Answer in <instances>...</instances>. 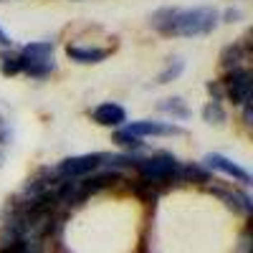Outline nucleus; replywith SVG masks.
Returning a JSON list of instances; mask_svg holds the SVG:
<instances>
[{"label":"nucleus","instance_id":"2","mask_svg":"<svg viewBox=\"0 0 253 253\" xmlns=\"http://www.w3.org/2000/svg\"><path fill=\"white\" fill-rule=\"evenodd\" d=\"M134 167L144 177V182L162 185V182H170V180H180V167L182 165L177 162L175 155L160 152V155L147 157V160H134Z\"/></svg>","mask_w":253,"mask_h":253},{"label":"nucleus","instance_id":"13","mask_svg":"<svg viewBox=\"0 0 253 253\" xmlns=\"http://www.w3.org/2000/svg\"><path fill=\"white\" fill-rule=\"evenodd\" d=\"M243 58V46H228L225 51H223V56H220V63L225 69H238V61Z\"/></svg>","mask_w":253,"mask_h":253},{"label":"nucleus","instance_id":"3","mask_svg":"<svg viewBox=\"0 0 253 253\" xmlns=\"http://www.w3.org/2000/svg\"><path fill=\"white\" fill-rule=\"evenodd\" d=\"M18 56H20V71L28 74V76L41 79V76H48L56 69V63H53V43L51 41L28 43Z\"/></svg>","mask_w":253,"mask_h":253},{"label":"nucleus","instance_id":"16","mask_svg":"<svg viewBox=\"0 0 253 253\" xmlns=\"http://www.w3.org/2000/svg\"><path fill=\"white\" fill-rule=\"evenodd\" d=\"M238 18H241V10H233V8L225 10V20H228V23H236Z\"/></svg>","mask_w":253,"mask_h":253},{"label":"nucleus","instance_id":"1","mask_svg":"<svg viewBox=\"0 0 253 253\" xmlns=\"http://www.w3.org/2000/svg\"><path fill=\"white\" fill-rule=\"evenodd\" d=\"M150 26L165 36H205L218 26V13L213 8H160L157 13H152Z\"/></svg>","mask_w":253,"mask_h":253},{"label":"nucleus","instance_id":"10","mask_svg":"<svg viewBox=\"0 0 253 253\" xmlns=\"http://www.w3.org/2000/svg\"><path fill=\"white\" fill-rule=\"evenodd\" d=\"M160 112H165V114H172V117H177V119H187L190 117V109H187V104L182 101V99H165V101H160V107H157Z\"/></svg>","mask_w":253,"mask_h":253},{"label":"nucleus","instance_id":"6","mask_svg":"<svg viewBox=\"0 0 253 253\" xmlns=\"http://www.w3.org/2000/svg\"><path fill=\"white\" fill-rule=\"evenodd\" d=\"M126 132L132 137L142 139V137H177L182 134L180 126L175 124H167V122H150V119H142V122H132L126 126Z\"/></svg>","mask_w":253,"mask_h":253},{"label":"nucleus","instance_id":"14","mask_svg":"<svg viewBox=\"0 0 253 253\" xmlns=\"http://www.w3.org/2000/svg\"><path fill=\"white\" fill-rule=\"evenodd\" d=\"M182 69H185V61L182 58H175L170 66H167L160 76H157V84H167V81H172V79H177L180 74H182Z\"/></svg>","mask_w":253,"mask_h":253},{"label":"nucleus","instance_id":"12","mask_svg":"<svg viewBox=\"0 0 253 253\" xmlns=\"http://www.w3.org/2000/svg\"><path fill=\"white\" fill-rule=\"evenodd\" d=\"M0 71H3L5 76L20 74V56L10 53V51H0Z\"/></svg>","mask_w":253,"mask_h":253},{"label":"nucleus","instance_id":"4","mask_svg":"<svg viewBox=\"0 0 253 253\" xmlns=\"http://www.w3.org/2000/svg\"><path fill=\"white\" fill-rule=\"evenodd\" d=\"M107 165V155L94 152V155H79V157H69L58 165V175L63 177H84L89 172H96L99 167Z\"/></svg>","mask_w":253,"mask_h":253},{"label":"nucleus","instance_id":"17","mask_svg":"<svg viewBox=\"0 0 253 253\" xmlns=\"http://www.w3.org/2000/svg\"><path fill=\"white\" fill-rule=\"evenodd\" d=\"M10 43H13V41L8 38V33H5L3 28H0V46H10Z\"/></svg>","mask_w":253,"mask_h":253},{"label":"nucleus","instance_id":"15","mask_svg":"<svg viewBox=\"0 0 253 253\" xmlns=\"http://www.w3.org/2000/svg\"><path fill=\"white\" fill-rule=\"evenodd\" d=\"M114 142H119V144H124V147H132V150H137V147H142V142L137 139V137H132L126 129H122V132H117L114 134Z\"/></svg>","mask_w":253,"mask_h":253},{"label":"nucleus","instance_id":"11","mask_svg":"<svg viewBox=\"0 0 253 253\" xmlns=\"http://www.w3.org/2000/svg\"><path fill=\"white\" fill-rule=\"evenodd\" d=\"M203 119H205L208 124H225L228 114H225V109L220 107V101H208L205 109H203Z\"/></svg>","mask_w":253,"mask_h":253},{"label":"nucleus","instance_id":"9","mask_svg":"<svg viewBox=\"0 0 253 253\" xmlns=\"http://www.w3.org/2000/svg\"><path fill=\"white\" fill-rule=\"evenodd\" d=\"M66 53L71 61H79V63H99L109 56L107 48H81V46H69Z\"/></svg>","mask_w":253,"mask_h":253},{"label":"nucleus","instance_id":"5","mask_svg":"<svg viewBox=\"0 0 253 253\" xmlns=\"http://www.w3.org/2000/svg\"><path fill=\"white\" fill-rule=\"evenodd\" d=\"M223 84H225L228 96H230L233 104L243 107V104L251 101V74L246 69H230Z\"/></svg>","mask_w":253,"mask_h":253},{"label":"nucleus","instance_id":"8","mask_svg":"<svg viewBox=\"0 0 253 253\" xmlns=\"http://www.w3.org/2000/svg\"><path fill=\"white\" fill-rule=\"evenodd\" d=\"M94 122L101 126H119L122 122H126V112L114 101H104L94 109Z\"/></svg>","mask_w":253,"mask_h":253},{"label":"nucleus","instance_id":"7","mask_svg":"<svg viewBox=\"0 0 253 253\" xmlns=\"http://www.w3.org/2000/svg\"><path fill=\"white\" fill-rule=\"evenodd\" d=\"M205 167H210V170H218V172H223V175H228V177H233V180H238V182H251V175L243 170L241 165H236V162H230L228 157H223V155H218V152H213V155H205Z\"/></svg>","mask_w":253,"mask_h":253}]
</instances>
